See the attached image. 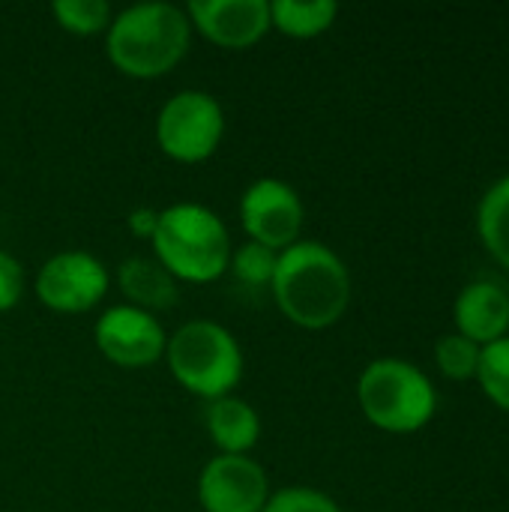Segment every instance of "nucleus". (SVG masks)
<instances>
[{
  "instance_id": "obj_1",
  "label": "nucleus",
  "mask_w": 509,
  "mask_h": 512,
  "mask_svg": "<svg viewBox=\"0 0 509 512\" xmlns=\"http://www.w3.org/2000/svg\"><path fill=\"white\" fill-rule=\"evenodd\" d=\"M270 288L282 315L306 330L333 327L351 303L345 261L315 240H297L279 252Z\"/></svg>"
},
{
  "instance_id": "obj_2",
  "label": "nucleus",
  "mask_w": 509,
  "mask_h": 512,
  "mask_svg": "<svg viewBox=\"0 0 509 512\" xmlns=\"http://www.w3.org/2000/svg\"><path fill=\"white\" fill-rule=\"evenodd\" d=\"M189 15L171 3H135L108 24V57L129 78L171 72L189 48Z\"/></svg>"
},
{
  "instance_id": "obj_3",
  "label": "nucleus",
  "mask_w": 509,
  "mask_h": 512,
  "mask_svg": "<svg viewBox=\"0 0 509 512\" xmlns=\"http://www.w3.org/2000/svg\"><path fill=\"white\" fill-rule=\"evenodd\" d=\"M153 258L183 282H213L228 270L231 240L222 219L204 204H171L159 210Z\"/></svg>"
},
{
  "instance_id": "obj_4",
  "label": "nucleus",
  "mask_w": 509,
  "mask_h": 512,
  "mask_svg": "<svg viewBox=\"0 0 509 512\" xmlns=\"http://www.w3.org/2000/svg\"><path fill=\"white\" fill-rule=\"evenodd\" d=\"M357 399L366 420L390 435L420 432L438 411L429 375L399 357L372 360L357 381Z\"/></svg>"
},
{
  "instance_id": "obj_5",
  "label": "nucleus",
  "mask_w": 509,
  "mask_h": 512,
  "mask_svg": "<svg viewBox=\"0 0 509 512\" xmlns=\"http://www.w3.org/2000/svg\"><path fill=\"white\" fill-rule=\"evenodd\" d=\"M165 360L177 384L201 399H222L243 378V351L216 321H189L165 345Z\"/></svg>"
},
{
  "instance_id": "obj_6",
  "label": "nucleus",
  "mask_w": 509,
  "mask_h": 512,
  "mask_svg": "<svg viewBox=\"0 0 509 512\" xmlns=\"http://www.w3.org/2000/svg\"><path fill=\"white\" fill-rule=\"evenodd\" d=\"M225 135V111L204 90L174 93L156 117V141L177 162L210 159Z\"/></svg>"
},
{
  "instance_id": "obj_7",
  "label": "nucleus",
  "mask_w": 509,
  "mask_h": 512,
  "mask_svg": "<svg viewBox=\"0 0 509 512\" xmlns=\"http://www.w3.org/2000/svg\"><path fill=\"white\" fill-rule=\"evenodd\" d=\"M303 201L294 186L276 177L255 180L240 198V219L252 243L273 252H285L300 240L303 231Z\"/></svg>"
},
{
  "instance_id": "obj_8",
  "label": "nucleus",
  "mask_w": 509,
  "mask_h": 512,
  "mask_svg": "<svg viewBox=\"0 0 509 512\" xmlns=\"http://www.w3.org/2000/svg\"><path fill=\"white\" fill-rule=\"evenodd\" d=\"M108 291V270L90 252H60L39 267L36 294L60 315H78L93 309Z\"/></svg>"
},
{
  "instance_id": "obj_9",
  "label": "nucleus",
  "mask_w": 509,
  "mask_h": 512,
  "mask_svg": "<svg viewBox=\"0 0 509 512\" xmlns=\"http://www.w3.org/2000/svg\"><path fill=\"white\" fill-rule=\"evenodd\" d=\"M99 351L123 369H144L165 357L168 336L156 315L138 306H111L96 321Z\"/></svg>"
},
{
  "instance_id": "obj_10",
  "label": "nucleus",
  "mask_w": 509,
  "mask_h": 512,
  "mask_svg": "<svg viewBox=\"0 0 509 512\" xmlns=\"http://www.w3.org/2000/svg\"><path fill=\"white\" fill-rule=\"evenodd\" d=\"M267 498V471L249 456H216L198 477V501L207 512H261Z\"/></svg>"
},
{
  "instance_id": "obj_11",
  "label": "nucleus",
  "mask_w": 509,
  "mask_h": 512,
  "mask_svg": "<svg viewBox=\"0 0 509 512\" xmlns=\"http://www.w3.org/2000/svg\"><path fill=\"white\" fill-rule=\"evenodd\" d=\"M186 15L192 27L222 48H249L273 27L267 0H192Z\"/></svg>"
},
{
  "instance_id": "obj_12",
  "label": "nucleus",
  "mask_w": 509,
  "mask_h": 512,
  "mask_svg": "<svg viewBox=\"0 0 509 512\" xmlns=\"http://www.w3.org/2000/svg\"><path fill=\"white\" fill-rule=\"evenodd\" d=\"M456 333L486 348L509 336V291L492 279L465 285L453 306Z\"/></svg>"
},
{
  "instance_id": "obj_13",
  "label": "nucleus",
  "mask_w": 509,
  "mask_h": 512,
  "mask_svg": "<svg viewBox=\"0 0 509 512\" xmlns=\"http://www.w3.org/2000/svg\"><path fill=\"white\" fill-rule=\"evenodd\" d=\"M210 441L222 450V456H246L261 435V420L255 408L243 399L222 396L207 405L204 414Z\"/></svg>"
},
{
  "instance_id": "obj_14",
  "label": "nucleus",
  "mask_w": 509,
  "mask_h": 512,
  "mask_svg": "<svg viewBox=\"0 0 509 512\" xmlns=\"http://www.w3.org/2000/svg\"><path fill=\"white\" fill-rule=\"evenodd\" d=\"M120 288L123 294L132 300L129 306H138L144 312H162L171 309L180 297L177 279L156 261V258H144V255H132L120 264Z\"/></svg>"
},
{
  "instance_id": "obj_15",
  "label": "nucleus",
  "mask_w": 509,
  "mask_h": 512,
  "mask_svg": "<svg viewBox=\"0 0 509 512\" xmlns=\"http://www.w3.org/2000/svg\"><path fill=\"white\" fill-rule=\"evenodd\" d=\"M477 234L486 252L509 270V174L495 180L477 207Z\"/></svg>"
},
{
  "instance_id": "obj_16",
  "label": "nucleus",
  "mask_w": 509,
  "mask_h": 512,
  "mask_svg": "<svg viewBox=\"0 0 509 512\" xmlns=\"http://www.w3.org/2000/svg\"><path fill=\"white\" fill-rule=\"evenodd\" d=\"M339 6L333 0H273L270 3V24L294 39H309L336 21Z\"/></svg>"
},
{
  "instance_id": "obj_17",
  "label": "nucleus",
  "mask_w": 509,
  "mask_h": 512,
  "mask_svg": "<svg viewBox=\"0 0 509 512\" xmlns=\"http://www.w3.org/2000/svg\"><path fill=\"white\" fill-rule=\"evenodd\" d=\"M477 381L489 396V402L509 414V336L480 351Z\"/></svg>"
},
{
  "instance_id": "obj_18",
  "label": "nucleus",
  "mask_w": 509,
  "mask_h": 512,
  "mask_svg": "<svg viewBox=\"0 0 509 512\" xmlns=\"http://www.w3.org/2000/svg\"><path fill=\"white\" fill-rule=\"evenodd\" d=\"M51 12L57 24L75 36H93L111 24V6L105 0H54Z\"/></svg>"
},
{
  "instance_id": "obj_19",
  "label": "nucleus",
  "mask_w": 509,
  "mask_h": 512,
  "mask_svg": "<svg viewBox=\"0 0 509 512\" xmlns=\"http://www.w3.org/2000/svg\"><path fill=\"white\" fill-rule=\"evenodd\" d=\"M480 345H474L471 339L459 336V333H450V336H441L438 345H435V363L441 369L444 378L450 381H471L477 378V366H480Z\"/></svg>"
},
{
  "instance_id": "obj_20",
  "label": "nucleus",
  "mask_w": 509,
  "mask_h": 512,
  "mask_svg": "<svg viewBox=\"0 0 509 512\" xmlns=\"http://www.w3.org/2000/svg\"><path fill=\"white\" fill-rule=\"evenodd\" d=\"M276 252L267 249V246H258V243H246L243 249H237L228 261V267L234 270V276L249 285V288H264L273 282V273H276Z\"/></svg>"
},
{
  "instance_id": "obj_21",
  "label": "nucleus",
  "mask_w": 509,
  "mask_h": 512,
  "mask_svg": "<svg viewBox=\"0 0 509 512\" xmlns=\"http://www.w3.org/2000/svg\"><path fill=\"white\" fill-rule=\"evenodd\" d=\"M261 512H342V510H339V504H336L330 495H324V492H318V489H303V486H297V489H282V492L270 495Z\"/></svg>"
},
{
  "instance_id": "obj_22",
  "label": "nucleus",
  "mask_w": 509,
  "mask_h": 512,
  "mask_svg": "<svg viewBox=\"0 0 509 512\" xmlns=\"http://www.w3.org/2000/svg\"><path fill=\"white\" fill-rule=\"evenodd\" d=\"M24 294V270L21 264L0 249V312H9Z\"/></svg>"
},
{
  "instance_id": "obj_23",
  "label": "nucleus",
  "mask_w": 509,
  "mask_h": 512,
  "mask_svg": "<svg viewBox=\"0 0 509 512\" xmlns=\"http://www.w3.org/2000/svg\"><path fill=\"white\" fill-rule=\"evenodd\" d=\"M156 222H159V213L150 210V207H138V210H132V216H129V228H132V234H138V237H153Z\"/></svg>"
}]
</instances>
